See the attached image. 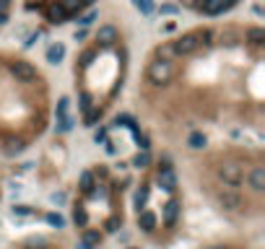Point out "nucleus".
I'll use <instances>...</instances> for the list:
<instances>
[{
  "mask_svg": "<svg viewBox=\"0 0 265 249\" xmlns=\"http://www.w3.org/2000/svg\"><path fill=\"white\" fill-rule=\"evenodd\" d=\"M174 60H154V63H148L146 67V78L151 83H156V86H161V83H169L174 78Z\"/></svg>",
  "mask_w": 265,
  "mask_h": 249,
  "instance_id": "f257e3e1",
  "label": "nucleus"
},
{
  "mask_svg": "<svg viewBox=\"0 0 265 249\" xmlns=\"http://www.w3.org/2000/svg\"><path fill=\"white\" fill-rule=\"evenodd\" d=\"M8 70L16 75L18 81H24V83L34 81V78H39V70H36L34 63H32V60H26V57H11Z\"/></svg>",
  "mask_w": 265,
  "mask_h": 249,
  "instance_id": "f03ea898",
  "label": "nucleus"
},
{
  "mask_svg": "<svg viewBox=\"0 0 265 249\" xmlns=\"http://www.w3.org/2000/svg\"><path fill=\"white\" fill-rule=\"evenodd\" d=\"M218 177H221V182L229 184V187H237V184H242V179H245L242 166H237V164H221L218 166Z\"/></svg>",
  "mask_w": 265,
  "mask_h": 249,
  "instance_id": "7ed1b4c3",
  "label": "nucleus"
},
{
  "mask_svg": "<svg viewBox=\"0 0 265 249\" xmlns=\"http://www.w3.org/2000/svg\"><path fill=\"white\" fill-rule=\"evenodd\" d=\"M156 182H159V187H161V190H169V192L177 190V177H174L172 166L166 164V161H164V164L159 161V174H156Z\"/></svg>",
  "mask_w": 265,
  "mask_h": 249,
  "instance_id": "20e7f679",
  "label": "nucleus"
},
{
  "mask_svg": "<svg viewBox=\"0 0 265 249\" xmlns=\"http://www.w3.org/2000/svg\"><path fill=\"white\" fill-rule=\"evenodd\" d=\"M179 210H182V202H179L177 198H172L169 202L164 205V210H161V218H164V226H172L177 223V218H179Z\"/></svg>",
  "mask_w": 265,
  "mask_h": 249,
  "instance_id": "39448f33",
  "label": "nucleus"
},
{
  "mask_svg": "<svg viewBox=\"0 0 265 249\" xmlns=\"http://www.w3.org/2000/svg\"><path fill=\"white\" fill-rule=\"evenodd\" d=\"M249 187H252L255 192H263V187H265V169L260 164L252 166V171H249Z\"/></svg>",
  "mask_w": 265,
  "mask_h": 249,
  "instance_id": "423d86ee",
  "label": "nucleus"
},
{
  "mask_svg": "<svg viewBox=\"0 0 265 249\" xmlns=\"http://www.w3.org/2000/svg\"><path fill=\"white\" fill-rule=\"evenodd\" d=\"M96 42H99V44H115V42H120L117 29L115 26H102L99 32H96Z\"/></svg>",
  "mask_w": 265,
  "mask_h": 249,
  "instance_id": "0eeeda50",
  "label": "nucleus"
},
{
  "mask_svg": "<svg viewBox=\"0 0 265 249\" xmlns=\"http://www.w3.org/2000/svg\"><path fill=\"white\" fill-rule=\"evenodd\" d=\"M138 226L143 231H154L156 229V216L151 213V210H141L138 213Z\"/></svg>",
  "mask_w": 265,
  "mask_h": 249,
  "instance_id": "6e6552de",
  "label": "nucleus"
},
{
  "mask_svg": "<svg viewBox=\"0 0 265 249\" xmlns=\"http://www.w3.org/2000/svg\"><path fill=\"white\" fill-rule=\"evenodd\" d=\"M78 187H81L83 195H91L94 192V174H91V171H83V174L78 177Z\"/></svg>",
  "mask_w": 265,
  "mask_h": 249,
  "instance_id": "1a4fd4ad",
  "label": "nucleus"
},
{
  "mask_svg": "<svg viewBox=\"0 0 265 249\" xmlns=\"http://www.w3.org/2000/svg\"><path fill=\"white\" fill-rule=\"evenodd\" d=\"M63 57H65V47H63V44H52V47L47 50V60L52 65H57Z\"/></svg>",
  "mask_w": 265,
  "mask_h": 249,
  "instance_id": "9d476101",
  "label": "nucleus"
},
{
  "mask_svg": "<svg viewBox=\"0 0 265 249\" xmlns=\"http://www.w3.org/2000/svg\"><path fill=\"white\" fill-rule=\"evenodd\" d=\"M81 241H86V244H91V247H99L102 244V233L94 231V229H86L83 231V236H81Z\"/></svg>",
  "mask_w": 265,
  "mask_h": 249,
  "instance_id": "9b49d317",
  "label": "nucleus"
},
{
  "mask_svg": "<svg viewBox=\"0 0 265 249\" xmlns=\"http://www.w3.org/2000/svg\"><path fill=\"white\" fill-rule=\"evenodd\" d=\"M156 57H159V60H174V57H177V55H174L172 42H166V44H161V47H156Z\"/></svg>",
  "mask_w": 265,
  "mask_h": 249,
  "instance_id": "f8f14e48",
  "label": "nucleus"
},
{
  "mask_svg": "<svg viewBox=\"0 0 265 249\" xmlns=\"http://www.w3.org/2000/svg\"><path fill=\"white\" fill-rule=\"evenodd\" d=\"M206 146V135L203 133H193L190 135V148H203Z\"/></svg>",
  "mask_w": 265,
  "mask_h": 249,
  "instance_id": "ddd939ff",
  "label": "nucleus"
},
{
  "mask_svg": "<svg viewBox=\"0 0 265 249\" xmlns=\"http://www.w3.org/2000/svg\"><path fill=\"white\" fill-rule=\"evenodd\" d=\"M135 166H138V169H146V166L151 164V156L148 153H138V156H135V161H133Z\"/></svg>",
  "mask_w": 265,
  "mask_h": 249,
  "instance_id": "4468645a",
  "label": "nucleus"
},
{
  "mask_svg": "<svg viewBox=\"0 0 265 249\" xmlns=\"http://www.w3.org/2000/svg\"><path fill=\"white\" fill-rule=\"evenodd\" d=\"M138 8L143 13H151V11H154V3H151V0H138Z\"/></svg>",
  "mask_w": 265,
  "mask_h": 249,
  "instance_id": "2eb2a0df",
  "label": "nucleus"
},
{
  "mask_svg": "<svg viewBox=\"0 0 265 249\" xmlns=\"http://www.w3.org/2000/svg\"><path fill=\"white\" fill-rule=\"evenodd\" d=\"M47 221H50L52 226H57V229H60V226H63V218H60L57 213H50V216H47Z\"/></svg>",
  "mask_w": 265,
  "mask_h": 249,
  "instance_id": "dca6fc26",
  "label": "nucleus"
},
{
  "mask_svg": "<svg viewBox=\"0 0 265 249\" xmlns=\"http://www.w3.org/2000/svg\"><path fill=\"white\" fill-rule=\"evenodd\" d=\"M13 213H18V216H29V213H32V208H29V205H18V208H13Z\"/></svg>",
  "mask_w": 265,
  "mask_h": 249,
  "instance_id": "f3484780",
  "label": "nucleus"
},
{
  "mask_svg": "<svg viewBox=\"0 0 265 249\" xmlns=\"http://www.w3.org/2000/svg\"><path fill=\"white\" fill-rule=\"evenodd\" d=\"M78 249H94L91 244H86V241H81V244H78Z\"/></svg>",
  "mask_w": 265,
  "mask_h": 249,
  "instance_id": "a211bd4d",
  "label": "nucleus"
},
{
  "mask_svg": "<svg viewBox=\"0 0 265 249\" xmlns=\"http://www.w3.org/2000/svg\"><path fill=\"white\" fill-rule=\"evenodd\" d=\"M208 249H226L224 244H213V247H208Z\"/></svg>",
  "mask_w": 265,
  "mask_h": 249,
  "instance_id": "6ab92c4d",
  "label": "nucleus"
},
{
  "mask_svg": "<svg viewBox=\"0 0 265 249\" xmlns=\"http://www.w3.org/2000/svg\"><path fill=\"white\" fill-rule=\"evenodd\" d=\"M127 249H138V247H127Z\"/></svg>",
  "mask_w": 265,
  "mask_h": 249,
  "instance_id": "aec40b11",
  "label": "nucleus"
}]
</instances>
